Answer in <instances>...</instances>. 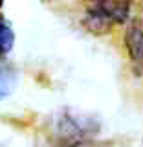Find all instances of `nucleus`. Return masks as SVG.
Segmentation results:
<instances>
[{
    "label": "nucleus",
    "instance_id": "1",
    "mask_svg": "<svg viewBox=\"0 0 143 147\" xmlns=\"http://www.w3.org/2000/svg\"><path fill=\"white\" fill-rule=\"evenodd\" d=\"M132 0H85V26L92 33H107L128 18Z\"/></svg>",
    "mask_w": 143,
    "mask_h": 147
},
{
    "label": "nucleus",
    "instance_id": "2",
    "mask_svg": "<svg viewBox=\"0 0 143 147\" xmlns=\"http://www.w3.org/2000/svg\"><path fill=\"white\" fill-rule=\"evenodd\" d=\"M125 42L128 50V57L138 72H143V24L132 22L125 33Z\"/></svg>",
    "mask_w": 143,
    "mask_h": 147
},
{
    "label": "nucleus",
    "instance_id": "3",
    "mask_svg": "<svg viewBox=\"0 0 143 147\" xmlns=\"http://www.w3.org/2000/svg\"><path fill=\"white\" fill-rule=\"evenodd\" d=\"M13 44V31L6 22L0 18V53L7 52Z\"/></svg>",
    "mask_w": 143,
    "mask_h": 147
},
{
    "label": "nucleus",
    "instance_id": "4",
    "mask_svg": "<svg viewBox=\"0 0 143 147\" xmlns=\"http://www.w3.org/2000/svg\"><path fill=\"white\" fill-rule=\"evenodd\" d=\"M7 83H9V79H7L6 72L0 70V96L6 94V90H7Z\"/></svg>",
    "mask_w": 143,
    "mask_h": 147
}]
</instances>
